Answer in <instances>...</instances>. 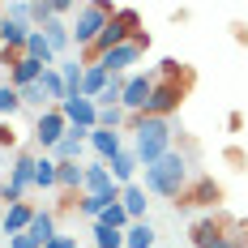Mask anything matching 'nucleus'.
Segmentation results:
<instances>
[{"instance_id":"obj_14","label":"nucleus","mask_w":248,"mask_h":248,"mask_svg":"<svg viewBox=\"0 0 248 248\" xmlns=\"http://www.w3.org/2000/svg\"><path fill=\"white\" fill-rule=\"evenodd\" d=\"M218 197H223V193H218V184H214V180H210V175H201V180H193V184H188V188H184V205H218Z\"/></svg>"},{"instance_id":"obj_30","label":"nucleus","mask_w":248,"mask_h":248,"mask_svg":"<svg viewBox=\"0 0 248 248\" xmlns=\"http://www.w3.org/2000/svg\"><path fill=\"white\" fill-rule=\"evenodd\" d=\"M17 94H22V107H34V111H47V107H51L39 81H34V86H26V90H17Z\"/></svg>"},{"instance_id":"obj_25","label":"nucleus","mask_w":248,"mask_h":248,"mask_svg":"<svg viewBox=\"0 0 248 248\" xmlns=\"http://www.w3.org/2000/svg\"><path fill=\"white\" fill-rule=\"evenodd\" d=\"M39 86H43V94H47V103H51V107H60V103L69 99L64 81H60V69H43V77H39Z\"/></svg>"},{"instance_id":"obj_10","label":"nucleus","mask_w":248,"mask_h":248,"mask_svg":"<svg viewBox=\"0 0 248 248\" xmlns=\"http://www.w3.org/2000/svg\"><path fill=\"white\" fill-rule=\"evenodd\" d=\"M60 116L69 120V128H81V133L99 128V107H94V99H81V94L60 103Z\"/></svg>"},{"instance_id":"obj_7","label":"nucleus","mask_w":248,"mask_h":248,"mask_svg":"<svg viewBox=\"0 0 248 248\" xmlns=\"http://www.w3.org/2000/svg\"><path fill=\"white\" fill-rule=\"evenodd\" d=\"M64 133H69V120L60 116V107H47V111H39V120H34V146L51 154V150L64 141Z\"/></svg>"},{"instance_id":"obj_11","label":"nucleus","mask_w":248,"mask_h":248,"mask_svg":"<svg viewBox=\"0 0 248 248\" xmlns=\"http://www.w3.org/2000/svg\"><path fill=\"white\" fill-rule=\"evenodd\" d=\"M227 218H218V214H205V218H197V223L188 227V240L197 248H214V244H223L227 240Z\"/></svg>"},{"instance_id":"obj_15","label":"nucleus","mask_w":248,"mask_h":248,"mask_svg":"<svg viewBox=\"0 0 248 248\" xmlns=\"http://www.w3.org/2000/svg\"><path fill=\"white\" fill-rule=\"evenodd\" d=\"M30 218H34V205H30V201L4 205V223H0V231H4V235H22L26 227H30Z\"/></svg>"},{"instance_id":"obj_36","label":"nucleus","mask_w":248,"mask_h":248,"mask_svg":"<svg viewBox=\"0 0 248 248\" xmlns=\"http://www.w3.org/2000/svg\"><path fill=\"white\" fill-rule=\"evenodd\" d=\"M13 248H39V244H34V240L22 231V235H13Z\"/></svg>"},{"instance_id":"obj_2","label":"nucleus","mask_w":248,"mask_h":248,"mask_svg":"<svg viewBox=\"0 0 248 248\" xmlns=\"http://www.w3.org/2000/svg\"><path fill=\"white\" fill-rule=\"evenodd\" d=\"M184 188H188V163H184V154H163L158 163H150L146 167V193L154 197H171L180 201L184 197Z\"/></svg>"},{"instance_id":"obj_32","label":"nucleus","mask_w":248,"mask_h":248,"mask_svg":"<svg viewBox=\"0 0 248 248\" xmlns=\"http://www.w3.org/2000/svg\"><path fill=\"white\" fill-rule=\"evenodd\" d=\"M107 205H116V201H103V197H86V193H81V201H77V210H81L86 218H94V223L103 218V210H107Z\"/></svg>"},{"instance_id":"obj_26","label":"nucleus","mask_w":248,"mask_h":248,"mask_svg":"<svg viewBox=\"0 0 248 248\" xmlns=\"http://www.w3.org/2000/svg\"><path fill=\"white\" fill-rule=\"evenodd\" d=\"M124 248H154V227L141 218V223H128L124 231Z\"/></svg>"},{"instance_id":"obj_16","label":"nucleus","mask_w":248,"mask_h":248,"mask_svg":"<svg viewBox=\"0 0 248 248\" xmlns=\"http://www.w3.org/2000/svg\"><path fill=\"white\" fill-rule=\"evenodd\" d=\"M86 137H90V133H81V128H69V133H64V141L51 150V158H56V163H81Z\"/></svg>"},{"instance_id":"obj_19","label":"nucleus","mask_w":248,"mask_h":248,"mask_svg":"<svg viewBox=\"0 0 248 248\" xmlns=\"http://www.w3.org/2000/svg\"><path fill=\"white\" fill-rule=\"evenodd\" d=\"M26 56H30V60H39L43 69H56V64H60V56L51 51V43L43 39V30H30V39H26Z\"/></svg>"},{"instance_id":"obj_1","label":"nucleus","mask_w":248,"mask_h":248,"mask_svg":"<svg viewBox=\"0 0 248 248\" xmlns=\"http://www.w3.org/2000/svg\"><path fill=\"white\" fill-rule=\"evenodd\" d=\"M128 133H133V154H137V163H141V167L158 163L163 154H171V120H154V116H133Z\"/></svg>"},{"instance_id":"obj_23","label":"nucleus","mask_w":248,"mask_h":248,"mask_svg":"<svg viewBox=\"0 0 248 248\" xmlns=\"http://www.w3.org/2000/svg\"><path fill=\"white\" fill-rule=\"evenodd\" d=\"M43 39L51 43V51H56V56H60V51H69V47H73V34H69V26L60 22V17H51V22L43 26Z\"/></svg>"},{"instance_id":"obj_5","label":"nucleus","mask_w":248,"mask_h":248,"mask_svg":"<svg viewBox=\"0 0 248 248\" xmlns=\"http://www.w3.org/2000/svg\"><path fill=\"white\" fill-rule=\"evenodd\" d=\"M30 188H34V154L17 150V154H13V167H9L4 184H0V205H17V201H26Z\"/></svg>"},{"instance_id":"obj_21","label":"nucleus","mask_w":248,"mask_h":248,"mask_svg":"<svg viewBox=\"0 0 248 248\" xmlns=\"http://www.w3.org/2000/svg\"><path fill=\"white\" fill-rule=\"evenodd\" d=\"M56 180H60V163L51 158V154H34V188H56Z\"/></svg>"},{"instance_id":"obj_29","label":"nucleus","mask_w":248,"mask_h":248,"mask_svg":"<svg viewBox=\"0 0 248 248\" xmlns=\"http://www.w3.org/2000/svg\"><path fill=\"white\" fill-rule=\"evenodd\" d=\"M94 248H124V231H111V227H103V223H94Z\"/></svg>"},{"instance_id":"obj_12","label":"nucleus","mask_w":248,"mask_h":248,"mask_svg":"<svg viewBox=\"0 0 248 248\" xmlns=\"http://www.w3.org/2000/svg\"><path fill=\"white\" fill-rule=\"evenodd\" d=\"M26 235H30L39 248H47L51 240L60 235V227H56V210H34V218H30V227H26Z\"/></svg>"},{"instance_id":"obj_22","label":"nucleus","mask_w":248,"mask_h":248,"mask_svg":"<svg viewBox=\"0 0 248 248\" xmlns=\"http://www.w3.org/2000/svg\"><path fill=\"white\" fill-rule=\"evenodd\" d=\"M120 205L128 210L133 223H141V218H146V188H141V184H128V188L120 193Z\"/></svg>"},{"instance_id":"obj_24","label":"nucleus","mask_w":248,"mask_h":248,"mask_svg":"<svg viewBox=\"0 0 248 248\" xmlns=\"http://www.w3.org/2000/svg\"><path fill=\"white\" fill-rule=\"evenodd\" d=\"M60 69V81H64V90H69V99L81 94V81H86V64H77V60H64V64H56Z\"/></svg>"},{"instance_id":"obj_27","label":"nucleus","mask_w":248,"mask_h":248,"mask_svg":"<svg viewBox=\"0 0 248 248\" xmlns=\"http://www.w3.org/2000/svg\"><path fill=\"white\" fill-rule=\"evenodd\" d=\"M99 223H103V227H111V231H128V223H133V218H128V210L116 201V205H107V210H103Z\"/></svg>"},{"instance_id":"obj_34","label":"nucleus","mask_w":248,"mask_h":248,"mask_svg":"<svg viewBox=\"0 0 248 248\" xmlns=\"http://www.w3.org/2000/svg\"><path fill=\"white\" fill-rule=\"evenodd\" d=\"M17 146V133H13V120H4L0 124V150H13Z\"/></svg>"},{"instance_id":"obj_18","label":"nucleus","mask_w":248,"mask_h":248,"mask_svg":"<svg viewBox=\"0 0 248 248\" xmlns=\"http://www.w3.org/2000/svg\"><path fill=\"white\" fill-rule=\"evenodd\" d=\"M56 188L69 193V197H81V188H86V163H60V180H56Z\"/></svg>"},{"instance_id":"obj_33","label":"nucleus","mask_w":248,"mask_h":248,"mask_svg":"<svg viewBox=\"0 0 248 248\" xmlns=\"http://www.w3.org/2000/svg\"><path fill=\"white\" fill-rule=\"evenodd\" d=\"M214 248H244V223H231L227 227V240L214 244Z\"/></svg>"},{"instance_id":"obj_3","label":"nucleus","mask_w":248,"mask_h":248,"mask_svg":"<svg viewBox=\"0 0 248 248\" xmlns=\"http://www.w3.org/2000/svg\"><path fill=\"white\" fill-rule=\"evenodd\" d=\"M111 13H116V4H111V0H86V4H77L73 26H69L73 47H77V51H90V47H94V43H99V34L107 30V22H111Z\"/></svg>"},{"instance_id":"obj_4","label":"nucleus","mask_w":248,"mask_h":248,"mask_svg":"<svg viewBox=\"0 0 248 248\" xmlns=\"http://www.w3.org/2000/svg\"><path fill=\"white\" fill-rule=\"evenodd\" d=\"M133 34H141V13L133 9V4H116V13H111V22H107V30L99 34V43L86 51L90 56V64L99 60V56H107L111 47H120V43H128Z\"/></svg>"},{"instance_id":"obj_20","label":"nucleus","mask_w":248,"mask_h":248,"mask_svg":"<svg viewBox=\"0 0 248 248\" xmlns=\"http://www.w3.org/2000/svg\"><path fill=\"white\" fill-rule=\"evenodd\" d=\"M111 86V73L103 69V64H86V81H81V99H94L99 103V94Z\"/></svg>"},{"instance_id":"obj_37","label":"nucleus","mask_w":248,"mask_h":248,"mask_svg":"<svg viewBox=\"0 0 248 248\" xmlns=\"http://www.w3.org/2000/svg\"><path fill=\"white\" fill-rule=\"evenodd\" d=\"M0 26H4V0H0Z\"/></svg>"},{"instance_id":"obj_17","label":"nucleus","mask_w":248,"mask_h":248,"mask_svg":"<svg viewBox=\"0 0 248 248\" xmlns=\"http://www.w3.org/2000/svg\"><path fill=\"white\" fill-rule=\"evenodd\" d=\"M137 167H141V163H137V154H133L128 146H124L120 154H116V158L107 163V171H111V180H116L120 188H128V184H133V175H137Z\"/></svg>"},{"instance_id":"obj_8","label":"nucleus","mask_w":248,"mask_h":248,"mask_svg":"<svg viewBox=\"0 0 248 248\" xmlns=\"http://www.w3.org/2000/svg\"><path fill=\"white\" fill-rule=\"evenodd\" d=\"M150 90H154V73H128V77H124V94H120V107L128 111V116H146Z\"/></svg>"},{"instance_id":"obj_35","label":"nucleus","mask_w":248,"mask_h":248,"mask_svg":"<svg viewBox=\"0 0 248 248\" xmlns=\"http://www.w3.org/2000/svg\"><path fill=\"white\" fill-rule=\"evenodd\" d=\"M47 248H77V235H64V231H60V235H56Z\"/></svg>"},{"instance_id":"obj_28","label":"nucleus","mask_w":248,"mask_h":248,"mask_svg":"<svg viewBox=\"0 0 248 248\" xmlns=\"http://www.w3.org/2000/svg\"><path fill=\"white\" fill-rule=\"evenodd\" d=\"M17 111H22V94L4 81V86H0V116H4V120H13Z\"/></svg>"},{"instance_id":"obj_13","label":"nucleus","mask_w":248,"mask_h":248,"mask_svg":"<svg viewBox=\"0 0 248 248\" xmlns=\"http://www.w3.org/2000/svg\"><path fill=\"white\" fill-rule=\"evenodd\" d=\"M86 141H90V150L99 154V163H111V158L124 150V137H120V133H111V128H90Z\"/></svg>"},{"instance_id":"obj_9","label":"nucleus","mask_w":248,"mask_h":248,"mask_svg":"<svg viewBox=\"0 0 248 248\" xmlns=\"http://www.w3.org/2000/svg\"><path fill=\"white\" fill-rule=\"evenodd\" d=\"M86 197H103V201H120V184L111 180V171H107V163H86V188H81Z\"/></svg>"},{"instance_id":"obj_31","label":"nucleus","mask_w":248,"mask_h":248,"mask_svg":"<svg viewBox=\"0 0 248 248\" xmlns=\"http://www.w3.org/2000/svg\"><path fill=\"white\" fill-rule=\"evenodd\" d=\"M128 120V111L124 107H99V128H111V133H120V124Z\"/></svg>"},{"instance_id":"obj_6","label":"nucleus","mask_w":248,"mask_h":248,"mask_svg":"<svg viewBox=\"0 0 248 248\" xmlns=\"http://www.w3.org/2000/svg\"><path fill=\"white\" fill-rule=\"evenodd\" d=\"M146 51H150V34L141 30V34H133L128 43H120V47H111L107 56H99L94 64H103V69H107L111 77H120L124 69H133V64H137V60H141Z\"/></svg>"},{"instance_id":"obj_38","label":"nucleus","mask_w":248,"mask_h":248,"mask_svg":"<svg viewBox=\"0 0 248 248\" xmlns=\"http://www.w3.org/2000/svg\"><path fill=\"white\" fill-rule=\"evenodd\" d=\"M0 223H4V205H0Z\"/></svg>"}]
</instances>
